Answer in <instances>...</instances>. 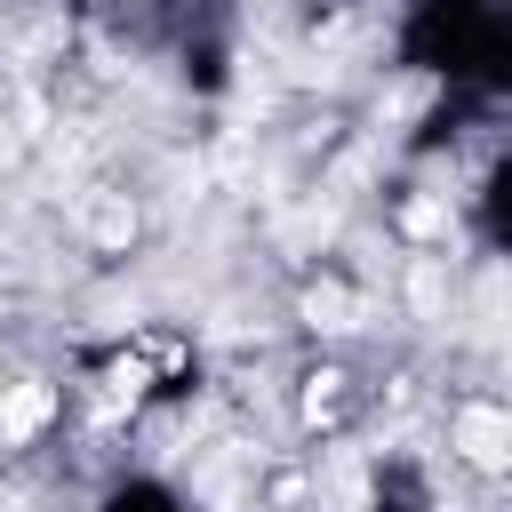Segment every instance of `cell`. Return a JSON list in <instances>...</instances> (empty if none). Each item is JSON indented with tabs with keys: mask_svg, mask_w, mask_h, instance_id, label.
<instances>
[{
	"mask_svg": "<svg viewBox=\"0 0 512 512\" xmlns=\"http://www.w3.org/2000/svg\"><path fill=\"white\" fill-rule=\"evenodd\" d=\"M448 440H456V456H464L472 472H512V416H504V408H488V400L456 408Z\"/></svg>",
	"mask_w": 512,
	"mask_h": 512,
	"instance_id": "6da1fadb",
	"label": "cell"
},
{
	"mask_svg": "<svg viewBox=\"0 0 512 512\" xmlns=\"http://www.w3.org/2000/svg\"><path fill=\"white\" fill-rule=\"evenodd\" d=\"M48 416H56V392H48V384H8V392H0V440H8V448L32 440Z\"/></svg>",
	"mask_w": 512,
	"mask_h": 512,
	"instance_id": "7a4b0ae2",
	"label": "cell"
},
{
	"mask_svg": "<svg viewBox=\"0 0 512 512\" xmlns=\"http://www.w3.org/2000/svg\"><path fill=\"white\" fill-rule=\"evenodd\" d=\"M88 240H96V248H128V240H136V208H128V192L88 200Z\"/></svg>",
	"mask_w": 512,
	"mask_h": 512,
	"instance_id": "3957f363",
	"label": "cell"
},
{
	"mask_svg": "<svg viewBox=\"0 0 512 512\" xmlns=\"http://www.w3.org/2000/svg\"><path fill=\"white\" fill-rule=\"evenodd\" d=\"M304 328L344 336V328H352V296H344L336 280H312V288H304Z\"/></svg>",
	"mask_w": 512,
	"mask_h": 512,
	"instance_id": "277c9868",
	"label": "cell"
},
{
	"mask_svg": "<svg viewBox=\"0 0 512 512\" xmlns=\"http://www.w3.org/2000/svg\"><path fill=\"white\" fill-rule=\"evenodd\" d=\"M440 304H448V272H440V264L424 256V264L408 272V312H416V320H432Z\"/></svg>",
	"mask_w": 512,
	"mask_h": 512,
	"instance_id": "5b68a950",
	"label": "cell"
},
{
	"mask_svg": "<svg viewBox=\"0 0 512 512\" xmlns=\"http://www.w3.org/2000/svg\"><path fill=\"white\" fill-rule=\"evenodd\" d=\"M408 232H448V208H440V200H416V208H408Z\"/></svg>",
	"mask_w": 512,
	"mask_h": 512,
	"instance_id": "8992f818",
	"label": "cell"
}]
</instances>
